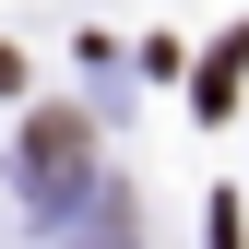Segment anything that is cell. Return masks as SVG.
<instances>
[{
	"label": "cell",
	"mask_w": 249,
	"mask_h": 249,
	"mask_svg": "<svg viewBox=\"0 0 249 249\" xmlns=\"http://www.w3.org/2000/svg\"><path fill=\"white\" fill-rule=\"evenodd\" d=\"M237 71H249V36H226V48L202 59V83H190V95H202V119H226V107H237Z\"/></svg>",
	"instance_id": "cell-2"
},
{
	"label": "cell",
	"mask_w": 249,
	"mask_h": 249,
	"mask_svg": "<svg viewBox=\"0 0 249 249\" xmlns=\"http://www.w3.org/2000/svg\"><path fill=\"white\" fill-rule=\"evenodd\" d=\"M95 249H131V226H119V237H95Z\"/></svg>",
	"instance_id": "cell-4"
},
{
	"label": "cell",
	"mask_w": 249,
	"mask_h": 249,
	"mask_svg": "<svg viewBox=\"0 0 249 249\" xmlns=\"http://www.w3.org/2000/svg\"><path fill=\"white\" fill-rule=\"evenodd\" d=\"M83 178H95L83 119H24V190H36V202H71Z\"/></svg>",
	"instance_id": "cell-1"
},
{
	"label": "cell",
	"mask_w": 249,
	"mask_h": 249,
	"mask_svg": "<svg viewBox=\"0 0 249 249\" xmlns=\"http://www.w3.org/2000/svg\"><path fill=\"white\" fill-rule=\"evenodd\" d=\"M12 83H24V59H12V48H0V95H12Z\"/></svg>",
	"instance_id": "cell-3"
}]
</instances>
